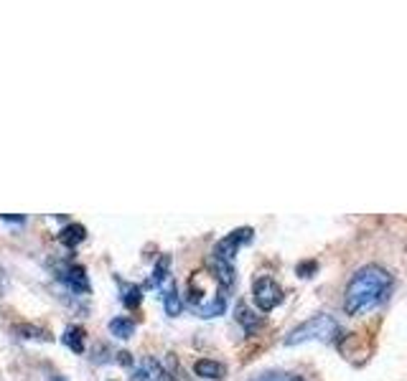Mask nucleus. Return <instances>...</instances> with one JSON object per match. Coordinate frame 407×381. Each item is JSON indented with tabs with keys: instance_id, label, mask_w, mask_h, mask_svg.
<instances>
[{
	"instance_id": "obj_12",
	"label": "nucleus",
	"mask_w": 407,
	"mask_h": 381,
	"mask_svg": "<svg viewBox=\"0 0 407 381\" xmlns=\"http://www.w3.org/2000/svg\"><path fill=\"white\" fill-rule=\"evenodd\" d=\"M59 239L67 244L69 249H74V247H80V244L87 239V229L82 224H69V226H64V229H61Z\"/></svg>"
},
{
	"instance_id": "obj_16",
	"label": "nucleus",
	"mask_w": 407,
	"mask_h": 381,
	"mask_svg": "<svg viewBox=\"0 0 407 381\" xmlns=\"http://www.w3.org/2000/svg\"><path fill=\"white\" fill-rule=\"evenodd\" d=\"M249 381H303L298 374H291V371H265L260 376H252Z\"/></svg>"
},
{
	"instance_id": "obj_19",
	"label": "nucleus",
	"mask_w": 407,
	"mask_h": 381,
	"mask_svg": "<svg viewBox=\"0 0 407 381\" xmlns=\"http://www.w3.org/2000/svg\"><path fill=\"white\" fill-rule=\"evenodd\" d=\"M51 381H67V379H64V376H59V374H54V376H51Z\"/></svg>"
},
{
	"instance_id": "obj_14",
	"label": "nucleus",
	"mask_w": 407,
	"mask_h": 381,
	"mask_svg": "<svg viewBox=\"0 0 407 381\" xmlns=\"http://www.w3.org/2000/svg\"><path fill=\"white\" fill-rule=\"evenodd\" d=\"M237 323L244 328V333H255L262 326V321L252 310H247V305H237Z\"/></svg>"
},
{
	"instance_id": "obj_13",
	"label": "nucleus",
	"mask_w": 407,
	"mask_h": 381,
	"mask_svg": "<svg viewBox=\"0 0 407 381\" xmlns=\"http://www.w3.org/2000/svg\"><path fill=\"white\" fill-rule=\"evenodd\" d=\"M168 270H170V257L168 254H163V257L156 262V267H153V275H151V280H148V287H161V285L168 280Z\"/></svg>"
},
{
	"instance_id": "obj_15",
	"label": "nucleus",
	"mask_w": 407,
	"mask_h": 381,
	"mask_svg": "<svg viewBox=\"0 0 407 381\" xmlns=\"http://www.w3.org/2000/svg\"><path fill=\"white\" fill-rule=\"evenodd\" d=\"M163 308H165V313L170 315V318H176L178 313H181V297H178V290L173 287V285H168L165 287V295H163Z\"/></svg>"
},
{
	"instance_id": "obj_9",
	"label": "nucleus",
	"mask_w": 407,
	"mask_h": 381,
	"mask_svg": "<svg viewBox=\"0 0 407 381\" xmlns=\"http://www.w3.org/2000/svg\"><path fill=\"white\" fill-rule=\"evenodd\" d=\"M85 338H87V333L82 326H67L64 328V336H61L64 346L72 348L74 353H85Z\"/></svg>"
},
{
	"instance_id": "obj_8",
	"label": "nucleus",
	"mask_w": 407,
	"mask_h": 381,
	"mask_svg": "<svg viewBox=\"0 0 407 381\" xmlns=\"http://www.w3.org/2000/svg\"><path fill=\"white\" fill-rule=\"evenodd\" d=\"M194 371H196V376H201V379H212V381L224 379V374H227L224 363L212 361V358H199V361L194 363Z\"/></svg>"
},
{
	"instance_id": "obj_10",
	"label": "nucleus",
	"mask_w": 407,
	"mask_h": 381,
	"mask_svg": "<svg viewBox=\"0 0 407 381\" xmlns=\"http://www.w3.org/2000/svg\"><path fill=\"white\" fill-rule=\"evenodd\" d=\"M117 285H120V300H122V305H125L128 310L138 308L140 300H143V290H140L138 285L125 282V280H117Z\"/></svg>"
},
{
	"instance_id": "obj_4",
	"label": "nucleus",
	"mask_w": 407,
	"mask_h": 381,
	"mask_svg": "<svg viewBox=\"0 0 407 381\" xmlns=\"http://www.w3.org/2000/svg\"><path fill=\"white\" fill-rule=\"evenodd\" d=\"M249 239H252V229H249V226H242V229L229 231L224 239H219V242H217L212 257H217V260H222V262H229V265H232V262H234V257H237L239 247H242V244H247Z\"/></svg>"
},
{
	"instance_id": "obj_18",
	"label": "nucleus",
	"mask_w": 407,
	"mask_h": 381,
	"mask_svg": "<svg viewBox=\"0 0 407 381\" xmlns=\"http://www.w3.org/2000/svg\"><path fill=\"white\" fill-rule=\"evenodd\" d=\"M0 221H11V224H23L26 216H6V214H3V216H0Z\"/></svg>"
},
{
	"instance_id": "obj_11",
	"label": "nucleus",
	"mask_w": 407,
	"mask_h": 381,
	"mask_svg": "<svg viewBox=\"0 0 407 381\" xmlns=\"http://www.w3.org/2000/svg\"><path fill=\"white\" fill-rule=\"evenodd\" d=\"M135 321L133 318H128V315H120V318H112V321H109V333H112V336H115V338H130V336H133L135 333Z\"/></svg>"
},
{
	"instance_id": "obj_6",
	"label": "nucleus",
	"mask_w": 407,
	"mask_h": 381,
	"mask_svg": "<svg viewBox=\"0 0 407 381\" xmlns=\"http://www.w3.org/2000/svg\"><path fill=\"white\" fill-rule=\"evenodd\" d=\"M133 379L135 381H176L168 371L163 369V363L153 356L140 358L138 366H135V371H133Z\"/></svg>"
},
{
	"instance_id": "obj_5",
	"label": "nucleus",
	"mask_w": 407,
	"mask_h": 381,
	"mask_svg": "<svg viewBox=\"0 0 407 381\" xmlns=\"http://www.w3.org/2000/svg\"><path fill=\"white\" fill-rule=\"evenodd\" d=\"M252 297H255V305L262 313H270L283 300V287L273 277H257L252 285Z\"/></svg>"
},
{
	"instance_id": "obj_1",
	"label": "nucleus",
	"mask_w": 407,
	"mask_h": 381,
	"mask_svg": "<svg viewBox=\"0 0 407 381\" xmlns=\"http://www.w3.org/2000/svg\"><path fill=\"white\" fill-rule=\"evenodd\" d=\"M392 290V275L379 265H364L354 272L344 292V313L357 318L374 310Z\"/></svg>"
},
{
	"instance_id": "obj_7",
	"label": "nucleus",
	"mask_w": 407,
	"mask_h": 381,
	"mask_svg": "<svg viewBox=\"0 0 407 381\" xmlns=\"http://www.w3.org/2000/svg\"><path fill=\"white\" fill-rule=\"evenodd\" d=\"M59 280L64 285H67L69 290L80 292V295H85V292H89V277H87V270L82 265H64L59 267Z\"/></svg>"
},
{
	"instance_id": "obj_17",
	"label": "nucleus",
	"mask_w": 407,
	"mask_h": 381,
	"mask_svg": "<svg viewBox=\"0 0 407 381\" xmlns=\"http://www.w3.org/2000/svg\"><path fill=\"white\" fill-rule=\"evenodd\" d=\"M16 333H21V338H36V341H49V333L36 326H16Z\"/></svg>"
},
{
	"instance_id": "obj_3",
	"label": "nucleus",
	"mask_w": 407,
	"mask_h": 381,
	"mask_svg": "<svg viewBox=\"0 0 407 381\" xmlns=\"http://www.w3.org/2000/svg\"><path fill=\"white\" fill-rule=\"evenodd\" d=\"M339 323L326 313H318V315H310L308 321H303L300 326H295L291 333L286 336V343L288 346H295V343H305V341H323V343H334L339 338Z\"/></svg>"
},
{
	"instance_id": "obj_2",
	"label": "nucleus",
	"mask_w": 407,
	"mask_h": 381,
	"mask_svg": "<svg viewBox=\"0 0 407 381\" xmlns=\"http://www.w3.org/2000/svg\"><path fill=\"white\" fill-rule=\"evenodd\" d=\"M186 303L201 318H217L227 310V287L209 270H199L189 280Z\"/></svg>"
}]
</instances>
